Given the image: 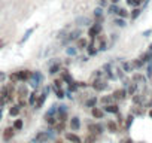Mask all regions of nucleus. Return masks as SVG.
<instances>
[{
    "instance_id": "a878e982",
    "label": "nucleus",
    "mask_w": 152,
    "mask_h": 143,
    "mask_svg": "<svg viewBox=\"0 0 152 143\" xmlns=\"http://www.w3.org/2000/svg\"><path fill=\"white\" fill-rule=\"evenodd\" d=\"M61 79H63V81H66L67 84H70V82H73V79H72V76L69 75V72H66V70H64V72H63V73H61Z\"/></svg>"
},
{
    "instance_id": "864d4df0",
    "label": "nucleus",
    "mask_w": 152,
    "mask_h": 143,
    "mask_svg": "<svg viewBox=\"0 0 152 143\" xmlns=\"http://www.w3.org/2000/svg\"><path fill=\"white\" fill-rule=\"evenodd\" d=\"M106 3H107V0H99V6H106Z\"/></svg>"
},
{
    "instance_id": "0eeeda50",
    "label": "nucleus",
    "mask_w": 152,
    "mask_h": 143,
    "mask_svg": "<svg viewBox=\"0 0 152 143\" xmlns=\"http://www.w3.org/2000/svg\"><path fill=\"white\" fill-rule=\"evenodd\" d=\"M93 88L96 90V91H103V90H106L107 88V82H104V81H94V84H93Z\"/></svg>"
},
{
    "instance_id": "79ce46f5",
    "label": "nucleus",
    "mask_w": 152,
    "mask_h": 143,
    "mask_svg": "<svg viewBox=\"0 0 152 143\" xmlns=\"http://www.w3.org/2000/svg\"><path fill=\"white\" fill-rule=\"evenodd\" d=\"M63 130H64V122L60 121L58 124H55V131H57V133H61Z\"/></svg>"
},
{
    "instance_id": "5701e85b",
    "label": "nucleus",
    "mask_w": 152,
    "mask_h": 143,
    "mask_svg": "<svg viewBox=\"0 0 152 143\" xmlns=\"http://www.w3.org/2000/svg\"><path fill=\"white\" fill-rule=\"evenodd\" d=\"M96 104H97V97H91V98H88L85 101V106L87 107H94Z\"/></svg>"
},
{
    "instance_id": "ea45409f",
    "label": "nucleus",
    "mask_w": 152,
    "mask_h": 143,
    "mask_svg": "<svg viewBox=\"0 0 152 143\" xmlns=\"http://www.w3.org/2000/svg\"><path fill=\"white\" fill-rule=\"evenodd\" d=\"M76 52H78V48H73V46H69L67 48V55H76Z\"/></svg>"
},
{
    "instance_id": "412c9836",
    "label": "nucleus",
    "mask_w": 152,
    "mask_h": 143,
    "mask_svg": "<svg viewBox=\"0 0 152 143\" xmlns=\"http://www.w3.org/2000/svg\"><path fill=\"white\" fill-rule=\"evenodd\" d=\"M107 130L110 131V133H116L118 131V125H116V122H113V121H107Z\"/></svg>"
},
{
    "instance_id": "6e6d98bb",
    "label": "nucleus",
    "mask_w": 152,
    "mask_h": 143,
    "mask_svg": "<svg viewBox=\"0 0 152 143\" xmlns=\"http://www.w3.org/2000/svg\"><path fill=\"white\" fill-rule=\"evenodd\" d=\"M2 115H3V112H2V107H0V119H2Z\"/></svg>"
},
{
    "instance_id": "58836bf2",
    "label": "nucleus",
    "mask_w": 152,
    "mask_h": 143,
    "mask_svg": "<svg viewBox=\"0 0 152 143\" xmlns=\"http://www.w3.org/2000/svg\"><path fill=\"white\" fill-rule=\"evenodd\" d=\"M112 100H113V96H107V97H103V98H102V103H103V104H110Z\"/></svg>"
},
{
    "instance_id": "473e14b6",
    "label": "nucleus",
    "mask_w": 152,
    "mask_h": 143,
    "mask_svg": "<svg viewBox=\"0 0 152 143\" xmlns=\"http://www.w3.org/2000/svg\"><path fill=\"white\" fill-rule=\"evenodd\" d=\"M151 57H152V51H148V52H145L143 55H142V61L143 63H146V61H151Z\"/></svg>"
},
{
    "instance_id": "49530a36",
    "label": "nucleus",
    "mask_w": 152,
    "mask_h": 143,
    "mask_svg": "<svg viewBox=\"0 0 152 143\" xmlns=\"http://www.w3.org/2000/svg\"><path fill=\"white\" fill-rule=\"evenodd\" d=\"M26 104H27V101L24 100V97H20V101H18V106H20V107H24Z\"/></svg>"
},
{
    "instance_id": "9d476101",
    "label": "nucleus",
    "mask_w": 152,
    "mask_h": 143,
    "mask_svg": "<svg viewBox=\"0 0 152 143\" xmlns=\"http://www.w3.org/2000/svg\"><path fill=\"white\" fill-rule=\"evenodd\" d=\"M46 91H43V94H40V96H37V100H36V103H34V107L36 109H40L42 106H43V103H45V100H46Z\"/></svg>"
},
{
    "instance_id": "37998d69",
    "label": "nucleus",
    "mask_w": 152,
    "mask_h": 143,
    "mask_svg": "<svg viewBox=\"0 0 152 143\" xmlns=\"http://www.w3.org/2000/svg\"><path fill=\"white\" fill-rule=\"evenodd\" d=\"M136 88H137V85H136V84H131V85L128 87L127 93H128V94H134V93H136Z\"/></svg>"
},
{
    "instance_id": "603ef678",
    "label": "nucleus",
    "mask_w": 152,
    "mask_h": 143,
    "mask_svg": "<svg viewBox=\"0 0 152 143\" xmlns=\"http://www.w3.org/2000/svg\"><path fill=\"white\" fill-rule=\"evenodd\" d=\"M148 76H149V78L152 76V66H151V63H149V66H148Z\"/></svg>"
},
{
    "instance_id": "7ed1b4c3",
    "label": "nucleus",
    "mask_w": 152,
    "mask_h": 143,
    "mask_svg": "<svg viewBox=\"0 0 152 143\" xmlns=\"http://www.w3.org/2000/svg\"><path fill=\"white\" fill-rule=\"evenodd\" d=\"M81 34H82V31H81L79 28H78V30H73V31H70V33L67 34V39L63 40V43L66 45V43H69V42H72V40H78Z\"/></svg>"
},
{
    "instance_id": "4468645a",
    "label": "nucleus",
    "mask_w": 152,
    "mask_h": 143,
    "mask_svg": "<svg viewBox=\"0 0 152 143\" xmlns=\"http://www.w3.org/2000/svg\"><path fill=\"white\" fill-rule=\"evenodd\" d=\"M94 17H96V23H103V8L102 6L94 9Z\"/></svg>"
},
{
    "instance_id": "7c9ffc66",
    "label": "nucleus",
    "mask_w": 152,
    "mask_h": 143,
    "mask_svg": "<svg viewBox=\"0 0 152 143\" xmlns=\"http://www.w3.org/2000/svg\"><path fill=\"white\" fill-rule=\"evenodd\" d=\"M103 69H104V72H106V75H107V78H109V79H113V78H115V76L112 75V70H110V64H104V67H103Z\"/></svg>"
},
{
    "instance_id": "5fc2aeb1",
    "label": "nucleus",
    "mask_w": 152,
    "mask_h": 143,
    "mask_svg": "<svg viewBox=\"0 0 152 143\" xmlns=\"http://www.w3.org/2000/svg\"><path fill=\"white\" fill-rule=\"evenodd\" d=\"M5 43H6V42H5L3 39H2V40H0V48H3V46H5Z\"/></svg>"
},
{
    "instance_id": "f3484780",
    "label": "nucleus",
    "mask_w": 152,
    "mask_h": 143,
    "mask_svg": "<svg viewBox=\"0 0 152 143\" xmlns=\"http://www.w3.org/2000/svg\"><path fill=\"white\" fill-rule=\"evenodd\" d=\"M87 51H88V55H90V57H94V55H97V52H99V51L96 49V46H94V42H93V40H91V43L87 46Z\"/></svg>"
},
{
    "instance_id": "cd10ccee",
    "label": "nucleus",
    "mask_w": 152,
    "mask_h": 143,
    "mask_svg": "<svg viewBox=\"0 0 152 143\" xmlns=\"http://www.w3.org/2000/svg\"><path fill=\"white\" fill-rule=\"evenodd\" d=\"M142 2H143V0H127V3L130 6H133V8H139L142 5Z\"/></svg>"
},
{
    "instance_id": "a18cd8bd",
    "label": "nucleus",
    "mask_w": 152,
    "mask_h": 143,
    "mask_svg": "<svg viewBox=\"0 0 152 143\" xmlns=\"http://www.w3.org/2000/svg\"><path fill=\"white\" fill-rule=\"evenodd\" d=\"M9 79H11L12 82H20V81H18V75H17V72H15V73H12V75L9 76Z\"/></svg>"
},
{
    "instance_id": "bb28decb",
    "label": "nucleus",
    "mask_w": 152,
    "mask_h": 143,
    "mask_svg": "<svg viewBox=\"0 0 152 143\" xmlns=\"http://www.w3.org/2000/svg\"><path fill=\"white\" fill-rule=\"evenodd\" d=\"M88 36L91 37V40H94L96 39V36H99V33H97V30H96V27L93 26V27H90V30H88Z\"/></svg>"
},
{
    "instance_id": "bf43d9fd",
    "label": "nucleus",
    "mask_w": 152,
    "mask_h": 143,
    "mask_svg": "<svg viewBox=\"0 0 152 143\" xmlns=\"http://www.w3.org/2000/svg\"><path fill=\"white\" fill-rule=\"evenodd\" d=\"M124 143H133V140H127V142H124Z\"/></svg>"
},
{
    "instance_id": "f704fd0d",
    "label": "nucleus",
    "mask_w": 152,
    "mask_h": 143,
    "mask_svg": "<svg viewBox=\"0 0 152 143\" xmlns=\"http://www.w3.org/2000/svg\"><path fill=\"white\" fill-rule=\"evenodd\" d=\"M118 27H125V21H124V18H121V17H118V18H115V21H113Z\"/></svg>"
},
{
    "instance_id": "e433bc0d",
    "label": "nucleus",
    "mask_w": 152,
    "mask_h": 143,
    "mask_svg": "<svg viewBox=\"0 0 152 143\" xmlns=\"http://www.w3.org/2000/svg\"><path fill=\"white\" fill-rule=\"evenodd\" d=\"M116 11H118V6H116V3H112V5L107 8V14H116Z\"/></svg>"
},
{
    "instance_id": "b1692460",
    "label": "nucleus",
    "mask_w": 152,
    "mask_h": 143,
    "mask_svg": "<svg viewBox=\"0 0 152 143\" xmlns=\"http://www.w3.org/2000/svg\"><path fill=\"white\" fill-rule=\"evenodd\" d=\"M20 110H21V107H20L18 104H17V106H12V107L9 109V115H11V116H17V115L20 113Z\"/></svg>"
},
{
    "instance_id": "39448f33",
    "label": "nucleus",
    "mask_w": 152,
    "mask_h": 143,
    "mask_svg": "<svg viewBox=\"0 0 152 143\" xmlns=\"http://www.w3.org/2000/svg\"><path fill=\"white\" fill-rule=\"evenodd\" d=\"M57 113H58V121L66 122V119H67V106H60L57 109Z\"/></svg>"
},
{
    "instance_id": "2f4dec72",
    "label": "nucleus",
    "mask_w": 152,
    "mask_h": 143,
    "mask_svg": "<svg viewBox=\"0 0 152 143\" xmlns=\"http://www.w3.org/2000/svg\"><path fill=\"white\" fill-rule=\"evenodd\" d=\"M116 15H118V17H121V18H125V17H128V12H127L124 8H118Z\"/></svg>"
},
{
    "instance_id": "c9c22d12",
    "label": "nucleus",
    "mask_w": 152,
    "mask_h": 143,
    "mask_svg": "<svg viewBox=\"0 0 152 143\" xmlns=\"http://www.w3.org/2000/svg\"><path fill=\"white\" fill-rule=\"evenodd\" d=\"M45 121H46L48 125H55L57 124V119L54 116H45Z\"/></svg>"
},
{
    "instance_id": "2eb2a0df",
    "label": "nucleus",
    "mask_w": 152,
    "mask_h": 143,
    "mask_svg": "<svg viewBox=\"0 0 152 143\" xmlns=\"http://www.w3.org/2000/svg\"><path fill=\"white\" fill-rule=\"evenodd\" d=\"M91 113H93V116L97 118V119H102V118L104 116V110H103V109H99V107H96V106L93 107Z\"/></svg>"
},
{
    "instance_id": "423d86ee",
    "label": "nucleus",
    "mask_w": 152,
    "mask_h": 143,
    "mask_svg": "<svg viewBox=\"0 0 152 143\" xmlns=\"http://www.w3.org/2000/svg\"><path fill=\"white\" fill-rule=\"evenodd\" d=\"M17 75H18V81L23 82V81H28L30 79L31 72L30 70H20V72H17Z\"/></svg>"
},
{
    "instance_id": "72a5a7b5",
    "label": "nucleus",
    "mask_w": 152,
    "mask_h": 143,
    "mask_svg": "<svg viewBox=\"0 0 152 143\" xmlns=\"http://www.w3.org/2000/svg\"><path fill=\"white\" fill-rule=\"evenodd\" d=\"M140 12H142V11H140L139 8H134V9L131 11V15H130V17H131V20H136V18L140 15Z\"/></svg>"
},
{
    "instance_id": "f257e3e1",
    "label": "nucleus",
    "mask_w": 152,
    "mask_h": 143,
    "mask_svg": "<svg viewBox=\"0 0 152 143\" xmlns=\"http://www.w3.org/2000/svg\"><path fill=\"white\" fill-rule=\"evenodd\" d=\"M42 79H43V76H42V73L40 72H31V75H30V85L33 87V88H37L39 85H40V82H42Z\"/></svg>"
},
{
    "instance_id": "09e8293b",
    "label": "nucleus",
    "mask_w": 152,
    "mask_h": 143,
    "mask_svg": "<svg viewBox=\"0 0 152 143\" xmlns=\"http://www.w3.org/2000/svg\"><path fill=\"white\" fill-rule=\"evenodd\" d=\"M54 87L55 88H61V79H55L54 81Z\"/></svg>"
},
{
    "instance_id": "20e7f679",
    "label": "nucleus",
    "mask_w": 152,
    "mask_h": 143,
    "mask_svg": "<svg viewBox=\"0 0 152 143\" xmlns=\"http://www.w3.org/2000/svg\"><path fill=\"white\" fill-rule=\"evenodd\" d=\"M103 125H100V124H90L88 125V131L90 133H93V134H96V136H100L102 133H103Z\"/></svg>"
},
{
    "instance_id": "9b49d317",
    "label": "nucleus",
    "mask_w": 152,
    "mask_h": 143,
    "mask_svg": "<svg viewBox=\"0 0 152 143\" xmlns=\"http://www.w3.org/2000/svg\"><path fill=\"white\" fill-rule=\"evenodd\" d=\"M66 139H67L69 142H72V143H81V142H82V139H81L78 134H75V133H67V134H66Z\"/></svg>"
},
{
    "instance_id": "aec40b11",
    "label": "nucleus",
    "mask_w": 152,
    "mask_h": 143,
    "mask_svg": "<svg viewBox=\"0 0 152 143\" xmlns=\"http://www.w3.org/2000/svg\"><path fill=\"white\" fill-rule=\"evenodd\" d=\"M34 28H36V27H31V28H28V30H27V33L24 34V37H23V39L20 40V45H23V43H26V42L28 40V37H30V34H31V33L34 31Z\"/></svg>"
},
{
    "instance_id": "c85d7f7f",
    "label": "nucleus",
    "mask_w": 152,
    "mask_h": 143,
    "mask_svg": "<svg viewBox=\"0 0 152 143\" xmlns=\"http://www.w3.org/2000/svg\"><path fill=\"white\" fill-rule=\"evenodd\" d=\"M28 96H30V97H28V103H30L31 106H34V103H36V100H37V94H36V91H34V93H30Z\"/></svg>"
},
{
    "instance_id": "8fccbe9b",
    "label": "nucleus",
    "mask_w": 152,
    "mask_h": 143,
    "mask_svg": "<svg viewBox=\"0 0 152 143\" xmlns=\"http://www.w3.org/2000/svg\"><path fill=\"white\" fill-rule=\"evenodd\" d=\"M107 48H106V40H102V43H100V51H106Z\"/></svg>"
},
{
    "instance_id": "de8ad7c7",
    "label": "nucleus",
    "mask_w": 152,
    "mask_h": 143,
    "mask_svg": "<svg viewBox=\"0 0 152 143\" xmlns=\"http://www.w3.org/2000/svg\"><path fill=\"white\" fill-rule=\"evenodd\" d=\"M122 67H124V70H125V72H130V70H131V64H130V63H124V64H122Z\"/></svg>"
},
{
    "instance_id": "393cba45",
    "label": "nucleus",
    "mask_w": 152,
    "mask_h": 143,
    "mask_svg": "<svg viewBox=\"0 0 152 143\" xmlns=\"http://www.w3.org/2000/svg\"><path fill=\"white\" fill-rule=\"evenodd\" d=\"M12 127H14V130H17V131H18V130H23V127H24V121H23V119H17V121L14 122Z\"/></svg>"
},
{
    "instance_id": "ddd939ff",
    "label": "nucleus",
    "mask_w": 152,
    "mask_h": 143,
    "mask_svg": "<svg viewBox=\"0 0 152 143\" xmlns=\"http://www.w3.org/2000/svg\"><path fill=\"white\" fill-rule=\"evenodd\" d=\"M14 131H15L14 127H8V128L3 131V140H5V142H9V140L14 137Z\"/></svg>"
},
{
    "instance_id": "1a4fd4ad",
    "label": "nucleus",
    "mask_w": 152,
    "mask_h": 143,
    "mask_svg": "<svg viewBox=\"0 0 152 143\" xmlns=\"http://www.w3.org/2000/svg\"><path fill=\"white\" fill-rule=\"evenodd\" d=\"M70 128H72V131H78V130L81 128V119L76 118V116H73V118L70 119Z\"/></svg>"
},
{
    "instance_id": "4d7b16f0",
    "label": "nucleus",
    "mask_w": 152,
    "mask_h": 143,
    "mask_svg": "<svg viewBox=\"0 0 152 143\" xmlns=\"http://www.w3.org/2000/svg\"><path fill=\"white\" fill-rule=\"evenodd\" d=\"M110 2H112V3H118V2H119V0H110Z\"/></svg>"
},
{
    "instance_id": "4be33fe9",
    "label": "nucleus",
    "mask_w": 152,
    "mask_h": 143,
    "mask_svg": "<svg viewBox=\"0 0 152 143\" xmlns=\"http://www.w3.org/2000/svg\"><path fill=\"white\" fill-rule=\"evenodd\" d=\"M26 96H28V90L26 85H21L18 88V97H26Z\"/></svg>"
},
{
    "instance_id": "a19ab883",
    "label": "nucleus",
    "mask_w": 152,
    "mask_h": 143,
    "mask_svg": "<svg viewBox=\"0 0 152 143\" xmlns=\"http://www.w3.org/2000/svg\"><path fill=\"white\" fill-rule=\"evenodd\" d=\"M55 96L58 97V98H64L66 96H64V91L61 90V88H55Z\"/></svg>"
},
{
    "instance_id": "dca6fc26",
    "label": "nucleus",
    "mask_w": 152,
    "mask_h": 143,
    "mask_svg": "<svg viewBox=\"0 0 152 143\" xmlns=\"http://www.w3.org/2000/svg\"><path fill=\"white\" fill-rule=\"evenodd\" d=\"M76 24L78 26H90L91 20L88 17H79V18H76Z\"/></svg>"
},
{
    "instance_id": "c756f323",
    "label": "nucleus",
    "mask_w": 152,
    "mask_h": 143,
    "mask_svg": "<svg viewBox=\"0 0 152 143\" xmlns=\"http://www.w3.org/2000/svg\"><path fill=\"white\" fill-rule=\"evenodd\" d=\"M96 140H97V136L91 133L90 136H87V137H85V140H84V142H85V143H96Z\"/></svg>"
},
{
    "instance_id": "f8f14e48",
    "label": "nucleus",
    "mask_w": 152,
    "mask_h": 143,
    "mask_svg": "<svg viewBox=\"0 0 152 143\" xmlns=\"http://www.w3.org/2000/svg\"><path fill=\"white\" fill-rule=\"evenodd\" d=\"M103 110L106 113H119V107L116 104H104Z\"/></svg>"
},
{
    "instance_id": "4c0bfd02",
    "label": "nucleus",
    "mask_w": 152,
    "mask_h": 143,
    "mask_svg": "<svg viewBox=\"0 0 152 143\" xmlns=\"http://www.w3.org/2000/svg\"><path fill=\"white\" fill-rule=\"evenodd\" d=\"M133 119H134V116H133V115H128V116H127V121H125V128H127V130L131 127V124H133Z\"/></svg>"
},
{
    "instance_id": "c03bdc74",
    "label": "nucleus",
    "mask_w": 152,
    "mask_h": 143,
    "mask_svg": "<svg viewBox=\"0 0 152 143\" xmlns=\"http://www.w3.org/2000/svg\"><path fill=\"white\" fill-rule=\"evenodd\" d=\"M57 112V106H51V109L48 110V113L45 116H54V113Z\"/></svg>"
},
{
    "instance_id": "13d9d810",
    "label": "nucleus",
    "mask_w": 152,
    "mask_h": 143,
    "mask_svg": "<svg viewBox=\"0 0 152 143\" xmlns=\"http://www.w3.org/2000/svg\"><path fill=\"white\" fill-rule=\"evenodd\" d=\"M149 116H151V118H152V109H151V110H149Z\"/></svg>"
},
{
    "instance_id": "f03ea898",
    "label": "nucleus",
    "mask_w": 152,
    "mask_h": 143,
    "mask_svg": "<svg viewBox=\"0 0 152 143\" xmlns=\"http://www.w3.org/2000/svg\"><path fill=\"white\" fill-rule=\"evenodd\" d=\"M51 137H52V133L40 131V133H37V134L34 136V142H36V143H45V142H48Z\"/></svg>"
},
{
    "instance_id": "a211bd4d",
    "label": "nucleus",
    "mask_w": 152,
    "mask_h": 143,
    "mask_svg": "<svg viewBox=\"0 0 152 143\" xmlns=\"http://www.w3.org/2000/svg\"><path fill=\"white\" fill-rule=\"evenodd\" d=\"M88 46V42H87V39H84V37H79L78 39V42H76V48L78 49H84V48H87Z\"/></svg>"
},
{
    "instance_id": "6e6552de",
    "label": "nucleus",
    "mask_w": 152,
    "mask_h": 143,
    "mask_svg": "<svg viewBox=\"0 0 152 143\" xmlns=\"http://www.w3.org/2000/svg\"><path fill=\"white\" fill-rule=\"evenodd\" d=\"M113 98L115 100H124L125 98V96H127V90L125 88H121V90H116V91H113Z\"/></svg>"
},
{
    "instance_id": "6ab92c4d",
    "label": "nucleus",
    "mask_w": 152,
    "mask_h": 143,
    "mask_svg": "<svg viewBox=\"0 0 152 143\" xmlns=\"http://www.w3.org/2000/svg\"><path fill=\"white\" fill-rule=\"evenodd\" d=\"M60 69H61V64H60V63H55V64H52V66L49 67V75H55V73H58V72H60Z\"/></svg>"
},
{
    "instance_id": "3c124183",
    "label": "nucleus",
    "mask_w": 152,
    "mask_h": 143,
    "mask_svg": "<svg viewBox=\"0 0 152 143\" xmlns=\"http://www.w3.org/2000/svg\"><path fill=\"white\" fill-rule=\"evenodd\" d=\"M133 101L137 104V103H140L142 101V97H139V96H134V98H133Z\"/></svg>"
}]
</instances>
